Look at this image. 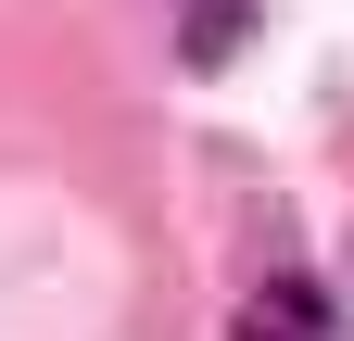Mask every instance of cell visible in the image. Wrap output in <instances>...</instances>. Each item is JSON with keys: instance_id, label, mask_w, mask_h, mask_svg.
<instances>
[{"instance_id": "cell-2", "label": "cell", "mask_w": 354, "mask_h": 341, "mask_svg": "<svg viewBox=\"0 0 354 341\" xmlns=\"http://www.w3.org/2000/svg\"><path fill=\"white\" fill-rule=\"evenodd\" d=\"M241 38H253V0H177V51H190L203 76H215V64H228V51H241Z\"/></svg>"}, {"instance_id": "cell-1", "label": "cell", "mask_w": 354, "mask_h": 341, "mask_svg": "<svg viewBox=\"0 0 354 341\" xmlns=\"http://www.w3.org/2000/svg\"><path fill=\"white\" fill-rule=\"evenodd\" d=\"M241 341H329V291L317 278H266L241 304Z\"/></svg>"}]
</instances>
